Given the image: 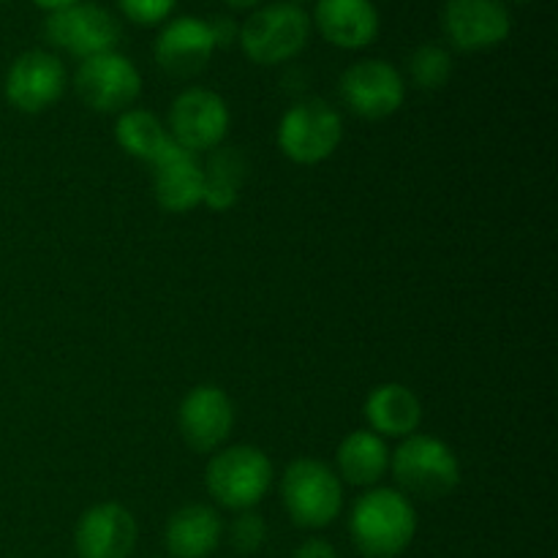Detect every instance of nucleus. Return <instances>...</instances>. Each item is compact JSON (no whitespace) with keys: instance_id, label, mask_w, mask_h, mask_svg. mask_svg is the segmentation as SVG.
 Wrapping results in <instances>:
<instances>
[{"instance_id":"nucleus-1","label":"nucleus","mask_w":558,"mask_h":558,"mask_svg":"<svg viewBox=\"0 0 558 558\" xmlns=\"http://www.w3.org/2000/svg\"><path fill=\"white\" fill-rule=\"evenodd\" d=\"M417 534V510L398 488H368L349 512V537L365 558H398Z\"/></svg>"},{"instance_id":"nucleus-2","label":"nucleus","mask_w":558,"mask_h":558,"mask_svg":"<svg viewBox=\"0 0 558 558\" xmlns=\"http://www.w3.org/2000/svg\"><path fill=\"white\" fill-rule=\"evenodd\" d=\"M311 16L292 0H276L251 11L240 22L238 44L251 63L270 69L298 58L311 41Z\"/></svg>"},{"instance_id":"nucleus-3","label":"nucleus","mask_w":558,"mask_h":558,"mask_svg":"<svg viewBox=\"0 0 558 558\" xmlns=\"http://www.w3.org/2000/svg\"><path fill=\"white\" fill-rule=\"evenodd\" d=\"M390 472L409 499L439 501L461 485V461L447 441L430 434H412L390 452Z\"/></svg>"},{"instance_id":"nucleus-4","label":"nucleus","mask_w":558,"mask_h":558,"mask_svg":"<svg viewBox=\"0 0 558 558\" xmlns=\"http://www.w3.org/2000/svg\"><path fill=\"white\" fill-rule=\"evenodd\" d=\"M276 483L270 456L254 445H227L216 450L205 469V488L227 510H254Z\"/></svg>"},{"instance_id":"nucleus-5","label":"nucleus","mask_w":558,"mask_h":558,"mask_svg":"<svg viewBox=\"0 0 558 558\" xmlns=\"http://www.w3.org/2000/svg\"><path fill=\"white\" fill-rule=\"evenodd\" d=\"M343 483L316 458H298L281 474V501L289 521L308 532L332 526L343 510Z\"/></svg>"},{"instance_id":"nucleus-6","label":"nucleus","mask_w":558,"mask_h":558,"mask_svg":"<svg viewBox=\"0 0 558 558\" xmlns=\"http://www.w3.org/2000/svg\"><path fill=\"white\" fill-rule=\"evenodd\" d=\"M278 150L298 167H316L336 156L343 142V120L325 98H300L287 112L276 131Z\"/></svg>"},{"instance_id":"nucleus-7","label":"nucleus","mask_w":558,"mask_h":558,"mask_svg":"<svg viewBox=\"0 0 558 558\" xmlns=\"http://www.w3.org/2000/svg\"><path fill=\"white\" fill-rule=\"evenodd\" d=\"M229 125H232V112L227 98L210 87H185L169 107V136L174 145L196 156L221 147L227 142Z\"/></svg>"},{"instance_id":"nucleus-8","label":"nucleus","mask_w":558,"mask_h":558,"mask_svg":"<svg viewBox=\"0 0 558 558\" xmlns=\"http://www.w3.org/2000/svg\"><path fill=\"white\" fill-rule=\"evenodd\" d=\"M338 96L354 118L387 120L407 101V80L390 60L365 58L343 71Z\"/></svg>"},{"instance_id":"nucleus-9","label":"nucleus","mask_w":558,"mask_h":558,"mask_svg":"<svg viewBox=\"0 0 558 558\" xmlns=\"http://www.w3.org/2000/svg\"><path fill=\"white\" fill-rule=\"evenodd\" d=\"M74 90L93 112L120 114L142 96V74L134 60L112 49L82 60L74 74Z\"/></svg>"},{"instance_id":"nucleus-10","label":"nucleus","mask_w":558,"mask_h":558,"mask_svg":"<svg viewBox=\"0 0 558 558\" xmlns=\"http://www.w3.org/2000/svg\"><path fill=\"white\" fill-rule=\"evenodd\" d=\"M44 38L52 49L71 54L82 63L96 54L112 52L120 41V22L104 5L80 0L63 11L47 14Z\"/></svg>"},{"instance_id":"nucleus-11","label":"nucleus","mask_w":558,"mask_h":558,"mask_svg":"<svg viewBox=\"0 0 558 558\" xmlns=\"http://www.w3.org/2000/svg\"><path fill=\"white\" fill-rule=\"evenodd\" d=\"M69 71L49 49H27L5 71V101L22 114H41L63 98Z\"/></svg>"},{"instance_id":"nucleus-12","label":"nucleus","mask_w":558,"mask_h":558,"mask_svg":"<svg viewBox=\"0 0 558 558\" xmlns=\"http://www.w3.org/2000/svg\"><path fill=\"white\" fill-rule=\"evenodd\" d=\"M439 22L458 52H488L501 47L512 33V14L505 0H447Z\"/></svg>"},{"instance_id":"nucleus-13","label":"nucleus","mask_w":558,"mask_h":558,"mask_svg":"<svg viewBox=\"0 0 558 558\" xmlns=\"http://www.w3.org/2000/svg\"><path fill=\"white\" fill-rule=\"evenodd\" d=\"M178 430L194 452H216L227 447L234 430V403L218 385H196L178 407Z\"/></svg>"},{"instance_id":"nucleus-14","label":"nucleus","mask_w":558,"mask_h":558,"mask_svg":"<svg viewBox=\"0 0 558 558\" xmlns=\"http://www.w3.org/2000/svg\"><path fill=\"white\" fill-rule=\"evenodd\" d=\"M216 52L218 49L207 20L191 14L163 22L156 44H153V58H156L158 69L174 80H191V76L202 74Z\"/></svg>"},{"instance_id":"nucleus-15","label":"nucleus","mask_w":558,"mask_h":558,"mask_svg":"<svg viewBox=\"0 0 558 558\" xmlns=\"http://www.w3.org/2000/svg\"><path fill=\"white\" fill-rule=\"evenodd\" d=\"M140 526L120 501H98L87 507L74 529V550L80 558H131Z\"/></svg>"},{"instance_id":"nucleus-16","label":"nucleus","mask_w":558,"mask_h":558,"mask_svg":"<svg viewBox=\"0 0 558 558\" xmlns=\"http://www.w3.org/2000/svg\"><path fill=\"white\" fill-rule=\"evenodd\" d=\"M153 167V196L158 207L174 216L202 207V194H205V169L196 153L183 150L180 145H169Z\"/></svg>"},{"instance_id":"nucleus-17","label":"nucleus","mask_w":558,"mask_h":558,"mask_svg":"<svg viewBox=\"0 0 558 558\" xmlns=\"http://www.w3.org/2000/svg\"><path fill=\"white\" fill-rule=\"evenodd\" d=\"M311 25L330 47L357 52L379 38L381 14L374 0H316Z\"/></svg>"},{"instance_id":"nucleus-18","label":"nucleus","mask_w":558,"mask_h":558,"mask_svg":"<svg viewBox=\"0 0 558 558\" xmlns=\"http://www.w3.org/2000/svg\"><path fill=\"white\" fill-rule=\"evenodd\" d=\"M368 430H374L381 439H407V436L420 434L423 425V401L412 387L401 381H385L368 392L363 407Z\"/></svg>"},{"instance_id":"nucleus-19","label":"nucleus","mask_w":558,"mask_h":558,"mask_svg":"<svg viewBox=\"0 0 558 558\" xmlns=\"http://www.w3.org/2000/svg\"><path fill=\"white\" fill-rule=\"evenodd\" d=\"M223 521L216 507L185 505L172 512L163 529V545L172 558H210L221 548Z\"/></svg>"},{"instance_id":"nucleus-20","label":"nucleus","mask_w":558,"mask_h":558,"mask_svg":"<svg viewBox=\"0 0 558 558\" xmlns=\"http://www.w3.org/2000/svg\"><path fill=\"white\" fill-rule=\"evenodd\" d=\"M390 452L387 439L374 430H352L336 450V474L354 488H376L390 472Z\"/></svg>"},{"instance_id":"nucleus-21","label":"nucleus","mask_w":558,"mask_h":558,"mask_svg":"<svg viewBox=\"0 0 558 558\" xmlns=\"http://www.w3.org/2000/svg\"><path fill=\"white\" fill-rule=\"evenodd\" d=\"M205 169V194L202 205L210 207L213 213H227L243 196L245 183H248V158L240 147L221 145L207 153V161H202Z\"/></svg>"},{"instance_id":"nucleus-22","label":"nucleus","mask_w":558,"mask_h":558,"mask_svg":"<svg viewBox=\"0 0 558 558\" xmlns=\"http://www.w3.org/2000/svg\"><path fill=\"white\" fill-rule=\"evenodd\" d=\"M114 142L125 156L153 163L172 145V136H169L167 123L156 112L145 107H131L114 114Z\"/></svg>"},{"instance_id":"nucleus-23","label":"nucleus","mask_w":558,"mask_h":558,"mask_svg":"<svg viewBox=\"0 0 558 558\" xmlns=\"http://www.w3.org/2000/svg\"><path fill=\"white\" fill-rule=\"evenodd\" d=\"M452 69H456V63H452L450 49H447L445 44L436 41H425L420 44V47H414L407 63L412 85L425 93L441 90V87L450 82Z\"/></svg>"},{"instance_id":"nucleus-24","label":"nucleus","mask_w":558,"mask_h":558,"mask_svg":"<svg viewBox=\"0 0 558 558\" xmlns=\"http://www.w3.org/2000/svg\"><path fill=\"white\" fill-rule=\"evenodd\" d=\"M229 537H232V545L238 554L243 556L259 554L262 545L267 543L265 518L254 510L238 512V518L232 521V529H229Z\"/></svg>"},{"instance_id":"nucleus-25","label":"nucleus","mask_w":558,"mask_h":558,"mask_svg":"<svg viewBox=\"0 0 558 558\" xmlns=\"http://www.w3.org/2000/svg\"><path fill=\"white\" fill-rule=\"evenodd\" d=\"M120 11L129 22L142 27H156L172 16L178 9V0H118Z\"/></svg>"},{"instance_id":"nucleus-26","label":"nucleus","mask_w":558,"mask_h":558,"mask_svg":"<svg viewBox=\"0 0 558 558\" xmlns=\"http://www.w3.org/2000/svg\"><path fill=\"white\" fill-rule=\"evenodd\" d=\"M207 25H210V33H213V41H216V49H229V47H232V44H238L240 25L229 14L213 16V20H207Z\"/></svg>"},{"instance_id":"nucleus-27","label":"nucleus","mask_w":558,"mask_h":558,"mask_svg":"<svg viewBox=\"0 0 558 558\" xmlns=\"http://www.w3.org/2000/svg\"><path fill=\"white\" fill-rule=\"evenodd\" d=\"M292 558H338V550L332 548V543L322 537H308L300 548H294Z\"/></svg>"},{"instance_id":"nucleus-28","label":"nucleus","mask_w":558,"mask_h":558,"mask_svg":"<svg viewBox=\"0 0 558 558\" xmlns=\"http://www.w3.org/2000/svg\"><path fill=\"white\" fill-rule=\"evenodd\" d=\"M33 3H36V9L47 11V14H54V11L69 9V5L80 3V0H33Z\"/></svg>"},{"instance_id":"nucleus-29","label":"nucleus","mask_w":558,"mask_h":558,"mask_svg":"<svg viewBox=\"0 0 558 558\" xmlns=\"http://www.w3.org/2000/svg\"><path fill=\"white\" fill-rule=\"evenodd\" d=\"M223 5H229L232 11H254L259 9L262 0H221Z\"/></svg>"},{"instance_id":"nucleus-30","label":"nucleus","mask_w":558,"mask_h":558,"mask_svg":"<svg viewBox=\"0 0 558 558\" xmlns=\"http://www.w3.org/2000/svg\"><path fill=\"white\" fill-rule=\"evenodd\" d=\"M510 3H534V0H510Z\"/></svg>"},{"instance_id":"nucleus-31","label":"nucleus","mask_w":558,"mask_h":558,"mask_svg":"<svg viewBox=\"0 0 558 558\" xmlns=\"http://www.w3.org/2000/svg\"><path fill=\"white\" fill-rule=\"evenodd\" d=\"M292 3H298V5H300V3H308V0H292Z\"/></svg>"},{"instance_id":"nucleus-32","label":"nucleus","mask_w":558,"mask_h":558,"mask_svg":"<svg viewBox=\"0 0 558 558\" xmlns=\"http://www.w3.org/2000/svg\"><path fill=\"white\" fill-rule=\"evenodd\" d=\"M0 3H3V0H0Z\"/></svg>"}]
</instances>
